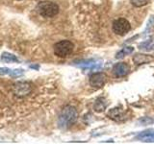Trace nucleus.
Listing matches in <instances>:
<instances>
[{
	"label": "nucleus",
	"mask_w": 154,
	"mask_h": 144,
	"mask_svg": "<svg viewBox=\"0 0 154 144\" xmlns=\"http://www.w3.org/2000/svg\"><path fill=\"white\" fill-rule=\"evenodd\" d=\"M77 117H78V112L75 108L67 106L62 110V113L59 117V125L61 127L67 128L76 121Z\"/></svg>",
	"instance_id": "obj_1"
},
{
	"label": "nucleus",
	"mask_w": 154,
	"mask_h": 144,
	"mask_svg": "<svg viewBox=\"0 0 154 144\" xmlns=\"http://www.w3.org/2000/svg\"><path fill=\"white\" fill-rule=\"evenodd\" d=\"M37 11L43 17H54L59 13V7L54 2L42 1L38 4Z\"/></svg>",
	"instance_id": "obj_2"
},
{
	"label": "nucleus",
	"mask_w": 154,
	"mask_h": 144,
	"mask_svg": "<svg viewBox=\"0 0 154 144\" xmlns=\"http://www.w3.org/2000/svg\"><path fill=\"white\" fill-rule=\"evenodd\" d=\"M73 43L69 40H61L54 45V53L59 58L69 57L73 51Z\"/></svg>",
	"instance_id": "obj_3"
},
{
	"label": "nucleus",
	"mask_w": 154,
	"mask_h": 144,
	"mask_svg": "<svg viewBox=\"0 0 154 144\" xmlns=\"http://www.w3.org/2000/svg\"><path fill=\"white\" fill-rule=\"evenodd\" d=\"M112 29L118 36H124L131 30V24L125 18H118L113 22Z\"/></svg>",
	"instance_id": "obj_4"
},
{
	"label": "nucleus",
	"mask_w": 154,
	"mask_h": 144,
	"mask_svg": "<svg viewBox=\"0 0 154 144\" xmlns=\"http://www.w3.org/2000/svg\"><path fill=\"white\" fill-rule=\"evenodd\" d=\"M12 89L17 97H25L32 91V86L28 82H17L13 86Z\"/></svg>",
	"instance_id": "obj_5"
},
{
	"label": "nucleus",
	"mask_w": 154,
	"mask_h": 144,
	"mask_svg": "<svg viewBox=\"0 0 154 144\" xmlns=\"http://www.w3.org/2000/svg\"><path fill=\"white\" fill-rule=\"evenodd\" d=\"M106 80H107L106 75L104 73L98 72V73H94L90 77V84L91 86H94V88H100L105 85Z\"/></svg>",
	"instance_id": "obj_6"
},
{
	"label": "nucleus",
	"mask_w": 154,
	"mask_h": 144,
	"mask_svg": "<svg viewBox=\"0 0 154 144\" xmlns=\"http://www.w3.org/2000/svg\"><path fill=\"white\" fill-rule=\"evenodd\" d=\"M130 71V67L125 62H119V64H116L113 68L114 74L117 77H123L125 75H127Z\"/></svg>",
	"instance_id": "obj_7"
},
{
	"label": "nucleus",
	"mask_w": 154,
	"mask_h": 144,
	"mask_svg": "<svg viewBox=\"0 0 154 144\" xmlns=\"http://www.w3.org/2000/svg\"><path fill=\"white\" fill-rule=\"evenodd\" d=\"M108 116L111 119L115 120V121H122V120L125 119V113H124L122 109L115 108V109L110 110L109 113H108Z\"/></svg>",
	"instance_id": "obj_8"
},
{
	"label": "nucleus",
	"mask_w": 154,
	"mask_h": 144,
	"mask_svg": "<svg viewBox=\"0 0 154 144\" xmlns=\"http://www.w3.org/2000/svg\"><path fill=\"white\" fill-rule=\"evenodd\" d=\"M153 60V58L148 55H143V54H137L133 58V61L136 64H143L149 62Z\"/></svg>",
	"instance_id": "obj_9"
},
{
	"label": "nucleus",
	"mask_w": 154,
	"mask_h": 144,
	"mask_svg": "<svg viewBox=\"0 0 154 144\" xmlns=\"http://www.w3.org/2000/svg\"><path fill=\"white\" fill-rule=\"evenodd\" d=\"M106 106H107V104H106L105 100L103 98H98L97 100H96L94 108L96 112H103L106 108Z\"/></svg>",
	"instance_id": "obj_10"
},
{
	"label": "nucleus",
	"mask_w": 154,
	"mask_h": 144,
	"mask_svg": "<svg viewBox=\"0 0 154 144\" xmlns=\"http://www.w3.org/2000/svg\"><path fill=\"white\" fill-rule=\"evenodd\" d=\"M133 51V47H126V48H123L122 51H119L118 54H117V59H122L123 58L125 55H128L130 54Z\"/></svg>",
	"instance_id": "obj_11"
},
{
	"label": "nucleus",
	"mask_w": 154,
	"mask_h": 144,
	"mask_svg": "<svg viewBox=\"0 0 154 144\" xmlns=\"http://www.w3.org/2000/svg\"><path fill=\"white\" fill-rule=\"evenodd\" d=\"M2 60L6 62H18V60L16 57L11 55V54H7V53H4L2 56Z\"/></svg>",
	"instance_id": "obj_12"
},
{
	"label": "nucleus",
	"mask_w": 154,
	"mask_h": 144,
	"mask_svg": "<svg viewBox=\"0 0 154 144\" xmlns=\"http://www.w3.org/2000/svg\"><path fill=\"white\" fill-rule=\"evenodd\" d=\"M17 70H11V69H8V68H1L0 69V74H11L14 76H17V75H20L22 72H17Z\"/></svg>",
	"instance_id": "obj_13"
},
{
	"label": "nucleus",
	"mask_w": 154,
	"mask_h": 144,
	"mask_svg": "<svg viewBox=\"0 0 154 144\" xmlns=\"http://www.w3.org/2000/svg\"><path fill=\"white\" fill-rule=\"evenodd\" d=\"M148 2V0H131L132 5H134L135 7H142L146 5Z\"/></svg>",
	"instance_id": "obj_14"
},
{
	"label": "nucleus",
	"mask_w": 154,
	"mask_h": 144,
	"mask_svg": "<svg viewBox=\"0 0 154 144\" xmlns=\"http://www.w3.org/2000/svg\"><path fill=\"white\" fill-rule=\"evenodd\" d=\"M17 1H19V0H17Z\"/></svg>",
	"instance_id": "obj_15"
}]
</instances>
